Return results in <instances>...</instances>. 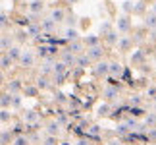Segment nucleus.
Here are the masks:
<instances>
[{
  "mask_svg": "<svg viewBox=\"0 0 156 145\" xmlns=\"http://www.w3.org/2000/svg\"><path fill=\"white\" fill-rule=\"evenodd\" d=\"M87 56L91 58V60H102V56H104V46L102 45H98V46H91V48H87Z\"/></svg>",
  "mask_w": 156,
  "mask_h": 145,
  "instance_id": "obj_1",
  "label": "nucleus"
},
{
  "mask_svg": "<svg viewBox=\"0 0 156 145\" xmlns=\"http://www.w3.org/2000/svg\"><path fill=\"white\" fill-rule=\"evenodd\" d=\"M39 120H41L39 112H35V110H25V112H23V122H25L29 128L35 126V124H39Z\"/></svg>",
  "mask_w": 156,
  "mask_h": 145,
  "instance_id": "obj_2",
  "label": "nucleus"
},
{
  "mask_svg": "<svg viewBox=\"0 0 156 145\" xmlns=\"http://www.w3.org/2000/svg\"><path fill=\"white\" fill-rule=\"evenodd\" d=\"M20 64L23 66V68H31V66L35 64V54L31 50H23L21 58H20Z\"/></svg>",
  "mask_w": 156,
  "mask_h": 145,
  "instance_id": "obj_3",
  "label": "nucleus"
},
{
  "mask_svg": "<svg viewBox=\"0 0 156 145\" xmlns=\"http://www.w3.org/2000/svg\"><path fill=\"white\" fill-rule=\"evenodd\" d=\"M60 62H64L66 66H73V64H77V58H75V54H73V52H69V50H62V54H60Z\"/></svg>",
  "mask_w": 156,
  "mask_h": 145,
  "instance_id": "obj_4",
  "label": "nucleus"
},
{
  "mask_svg": "<svg viewBox=\"0 0 156 145\" xmlns=\"http://www.w3.org/2000/svg\"><path fill=\"white\" fill-rule=\"evenodd\" d=\"M94 74H97V76H106V74H110V62H104V60L97 62V66H94Z\"/></svg>",
  "mask_w": 156,
  "mask_h": 145,
  "instance_id": "obj_5",
  "label": "nucleus"
},
{
  "mask_svg": "<svg viewBox=\"0 0 156 145\" xmlns=\"http://www.w3.org/2000/svg\"><path fill=\"white\" fill-rule=\"evenodd\" d=\"M41 27H43V31L46 35H50L54 29H56V21L52 20V17H46V20H41Z\"/></svg>",
  "mask_w": 156,
  "mask_h": 145,
  "instance_id": "obj_6",
  "label": "nucleus"
},
{
  "mask_svg": "<svg viewBox=\"0 0 156 145\" xmlns=\"http://www.w3.org/2000/svg\"><path fill=\"white\" fill-rule=\"evenodd\" d=\"M102 97L106 101H112L116 99V97H119V87H114V85H108L104 91H102Z\"/></svg>",
  "mask_w": 156,
  "mask_h": 145,
  "instance_id": "obj_7",
  "label": "nucleus"
},
{
  "mask_svg": "<svg viewBox=\"0 0 156 145\" xmlns=\"http://www.w3.org/2000/svg\"><path fill=\"white\" fill-rule=\"evenodd\" d=\"M123 66L122 64H119V62H110V76H114V77H118V80H119V77H122L123 76Z\"/></svg>",
  "mask_w": 156,
  "mask_h": 145,
  "instance_id": "obj_8",
  "label": "nucleus"
},
{
  "mask_svg": "<svg viewBox=\"0 0 156 145\" xmlns=\"http://www.w3.org/2000/svg\"><path fill=\"white\" fill-rule=\"evenodd\" d=\"M129 27H131L129 17H127V16H122V17L118 20V33H127Z\"/></svg>",
  "mask_w": 156,
  "mask_h": 145,
  "instance_id": "obj_9",
  "label": "nucleus"
},
{
  "mask_svg": "<svg viewBox=\"0 0 156 145\" xmlns=\"http://www.w3.org/2000/svg\"><path fill=\"white\" fill-rule=\"evenodd\" d=\"M46 132H48V136H58L60 132H62V124H60L58 120H52V122H48V126H46Z\"/></svg>",
  "mask_w": 156,
  "mask_h": 145,
  "instance_id": "obj_10",
  "label": "nucleus"
},
{
  "mask_svg": "<svg viewBox=\"0 0 156 145\" xmlns=\"http://www.w3.org/2000/svg\"><path fill=\"white\" fill-rule=\"evenodd\" d=\"M50 17L56 23H60V21H64V20H68V17H66V12L62 10V8H54V10H50Z\"/></svg>",
  "mask_w": 156,
  "mask_h": 145,
  "instance_id": "obj_11",
  "label": "nucleus"
},
{
  "mask_svg": "<svg viewBox=\"0 0 156 145\" xmlns=\"http://www.w3.org/2000/svg\"><path fill=\"white\" fill-rule=\"evenodd\" d=\"M83 46H85V43H83V41H73V43L68 45V48H66V50H69V52H73V54H81V52H83Z\"/></svg>",
  "mask_w": 156,
  "mask_h": 145,
  "instance_id": "obj_12",
  "label": "nucleus"
},
{
  "mask_svg": "<svg viewBox=\"0 0 156 145\" xmlns=\"http://www.w3.org/2000/svg\"><path fill=\"white\" fill-rule=\"evenodd\" d=\"M21 54H23V50H21L20 46H12L10 50H8V56H10L12 60H20V58H21Z\"/></svg>",
  "mask_w": 156,
  "mask_h": 145,
  "instance_id": "obj_13",
  "label": "nucleus"
},
{
  "mask_svg": "<svg viewBox=\"0 0 156 145\" xmlns=\"http://www.w3.org/2000/svg\"><path fill=\"white\" fill-rule=\"evenodd\" d=\"M83 43L87 45V48H91V46H98L100 45V37H97V35H91V37H87Z\"/></svg>",
  "mask_w": 156,
  "mask_h": 145,
  "instance_id": "obj_14",
  "label": "nucleus"
},
{
  "mask_svg": "<svg viewBox=\"0 0 156 145\" xmlns=\"http://www.w3.org/2000/svg\"><path fill=\"white\" fill-rule=\"evenodd\" d=\"M68 72V66L64 62H54V76H62Z\"/></svg>",
  "mask_w": 156,
  "mask_h": 145,
  "instance_id": "obj_15",
  "label": "nucleus"
},
{
  "mask_svg": "<svg viewBox=\"0 0 156 145\" xmlns=\"http://www.w3.org/2000/svg\"><path fill=\"white\" fill-rule=\"evenodd\" d=\"M77 37H79V33H77L75 29H71V27H68V29H66V35H64V39H68L69 43H73V41H77Z\"/></svg>",
  "mask_w": 156,
  "mask_h": 145,
  "instance_id": "obj_16",
  "label": "nucleus"
},
{
  "mask_svg": "<svg viewBox=\"0 0 156 145\" xmlns=\"http://www.w3.org/2000/svg\"><path fill=\"white\" fill-rule=\"evenodd\" d=\"M91 62H93V60L89 58L87 54H79V56H77V66H81V68H87Z\"/></svg>",
  "mask_w": 156,
  "mask_h": 145,
  "instance_id": "obj_17",
  "label": "nucleus"
},
{
  "mask_svg": "<svg viewBox=\"0 0 156 145\" xmlns=\"http://www.w3.org/2000/svg\"><path fill=\"white\" fill-rule=\"evenodd\" d=\"M25 31H27L29 35H35V37H39V33L43 31V27H41V23H39V25H37V23H31V25H29Z\"/></svg>",
  "mask_w": 156,
  "mask_h": 145,
  "instance_id": "obj_18",
  "label": "nucleus"
},
{
  "mask_svg": "<svg viewBox=\"0 0 156 145\" xmlns=\"http://www.w3.org/2000/svg\"><path fill=\"white\" fill-rule=\"evenodd\" d=\"M129 114H131L133 118L145 116V108H141V106H129Z\"/></svg>",
  "mask_w": 156,
  "mask_h": 145,
  "instance_id": "obj_19",
  "label": "nucleus"
},
{
  "mask_svg": "<svg viewBox=\"0 0 156 145\" xmlns=\"http://www.w3.org/2000/svg\"><path fill=\"white\" fill-rule=\"evenodd\" d=\"M12 99H14V95H12V93H4L2 99H0V105H2V108H8V105H12Z\"/></svg>",
  "mask_w": 156,
  "mask_h": 145,
  "instance_id": "obj_20",
  "label": "nucleus"
},
{
  "mask_svg": "<svg viewBox=\"0 0 156 145\" xmlns=\"http://www.w3.org/2000/svg\"><path fill=\"white\" fill-rule=\"evenodd\" d=\"M106 41L110 45H116V43H119V35H118V31H110L106 35Z\"/></svg>",
  "mask_w": 156,
  "mask_h": 145,
  "instance_id": "obj_21",
  "label": "nucleus"
},
{
  "mask_svg": "<svg viewBox=\"0 0 156 145\" xmlns=\"http://www.w3.org/2000/svg\"><path fill=\"white\" fill-rule=\"evenodd\" d=\"M48 85H50V83H48V77H46V76H39L37 77V87L39 89H46Z\"/></svg>",
  "mask_w": 156,
  "mask_h": 145,
  "instance_id": "obj_22",
  "label": "nucleus"
},
{
  "mask_svg": "<svg viewBox=\"0 0 156 145\" xmlns=\"http://www.w3.org/2000/svg\"><path fill=\"white\" fill-rule=\"evenodd\" d=\"M12 136H14V132H8V130H2V145H8L12 141Z\"/></svg>",
  "mask_w": 156,
  "mask_h": 145,
  "instance_id": "obj_23",
  "label": "nucleus"
},
{
  "mask_svg": "<svg viewBox=\"0 0 156 145\" xmlns=\"http://www.w3.org/2000/svg\"><path fill=\"white\" fill-rule=\"evenodd\" d=\"M0 46H2L4 54H8V48H12V41H10V39L4 35V37H2V43H0Z\"/></svg>",
  "mask_w": 156,
  "mask_h": 145,
  "instance_id": "obj_24",
  "label": "nucleus"
},
{
  "mask_svg": "<svg viewBox=\"0 0 156 145\" xmlns=\"http://www.w3.org/2000/svg\"><path fill=\"white\" fill-rule=\"evenodd\" d=\"M20 89H21V83H20V80H14V81L10 83V93H12V95H16L17 91H20Z\"/></svg>",
  "mask_w": 156,
  "mask_h": 145,
  "instance_id": "obj_25",
  "label": "nucleus"
},
{
  "mask_svg": "<svg viewBox=\"0 0 156 145\" xmlns=\"http://www.w3.org/2000/svg\"><path fill=\"white\" fill-rule=\"evenodd\" d=\"M29 8H31V12H33V14H39V12L43 10V2L35 0V2H31V6H29Z\"/></svg>",
  "mask_w": 156,
  "mask_h": 145,
  "instance_id": "obj_26",
  "label": "nucleus"
},
{
  "mask_svg": "<svg viewBox=\"0 0 156 145\" xmlns=\"http://www.w3.org/2000/svg\"><path fill=\"white\" fill-rule=\"evenodd\" d=\"M12 62H14V60H12L8 54H2V60H0V64H2V68H4V70H6V68H10Z\"/></svg>",
  "mask_w": 156,
  "mask_h": 145,
  "instance_id": "obj_27",
  "label": "nucleus"
},
{
  "mask_svg": "<svg viewBox=\"0 0 156 145\" xmlns=\"http://www.w3.org/2000/svg\"><path fill=\"white\" fill-rule=\"evenodd\" d=\"M37 54H39V56H43V58H48V56H50L48 46H43V45H41V46L37 48Z\"/></svg>",
  "mask_w": 156,
  "mask_h": 145,
  "instance_id": "obj_28",
  "label": "nucleus"
},
{
  "mask_svg": "<svg viewBox=\"0 0 156 145\" xmlns=\"http://www.w3.org/2000/svg\"><path fill=\"white\" fill-rule=\"evenodd\" d=\"M12 145H29V137L20 136V137H16V139H14V143H12Z\"/></svg>",
  "mask_w": 156,
  "mask_h": 145,
  "instance_id": "obj_29",
  "label": "nucleus"
},
{
  "mask_svg": "<svg viewBox=\"0 0 156 145\" xmlns=\"http://www.w3.org/2000/svg\"><path fill=\"white\" fill-rule=\"evenodd\" d=\"M129 45H131V41H129L127 37H125V39H122V41L118 43V48H119V50H127Z\"/></svg>",
  "mask_w": 156,
  "mask_h": 145,
  "instance_id": "obj_30",
  "label": "nucleus"
},
{
  "mask_svg": "<svg viewBox=\"0 0 156 145\" xmlns=\"http://www.w3.org/2000/svg\"><path fill=\"white\" fill-rule=\"evenodd\" d=\"M108 112H110V105H108V102H104V105L98 106V116H106Z\"/></svg>",
  "mask_w": 156,
  "mask_h": 145,
  "instance_id": "obj_31",
  "label": "nucleus"
},
{
  "mask_svg": "<svg viewBox=\"0 0 156 145\" xmlns=\"http://www.w3.org/2000/svg\"><path fill=\"white\" fill-rule=\"evenodd\" d=\"M23 91H25V95H27V97H37L39 87H37V85H35V87H25Z\"/></svg>",
  "mask_w": 156,
  "mask_h": 145,
  "instance_id": "obj_32",
  "label": "nucleus"
},
{
  "mask_svg": "<svg viewBox=\"0 0 156 145\" xmlns=\"http://www.w3.org/2000/svg\"><path fill=\"white\" fill-rule=\"evenodd\" d=\"M127 130H129L127 124H119L118 128H116V134H118V136H125V134H127Z\"/></svg>",
  "mask_w": 156,
  "mask_h": 145,
  "instance_id": "obj_33",
  "label": "nucleus"
},
{
  "mask_svg": "<svg viewBox=\"0 0 156 145\" xmlns=\"http://www.w3.org/2000/svg\"><path fill=\"white\" fill-rule=\"evenodd\" d=\"M145 122H147V126H154L156 124V114H147Z\"/></svg>",
  "mask_w": 156,
  "mask_h": 145,
  "instance_id": "obj_34",
  "label": "nucleus"
},
{
  "mask_svg": "<svg viewBox=\"0 0 156 145\" xmlns=\"http://www.w3.org/2000/svg\"><path fill=\"white\" fill-rule=\"evenodd\" d=\"M147 25H148V27H156V14L147 16Z\"/></svg>",
  "mask_w": 156,
  "mask_h": 145,
  "instance_id": "obj_35",
  "label": "nucleus"
},
{
  "mask_svg": "<svg viewBox=\"0 0 156 145\" xmlns=\"http://www.w3.org/2000/svg\"><path fill=\"white\" fill-rule=\"evenodd\" d=\"M27 130H29V128H23V124H17V126H16V128L12 130V132H14V134H17V137H20V136L23 134V132H27Z\"/></svg>",
  "mask_w": 156,
  "mask_h": 145,
  "instance_id": "obj_36",
  "label": "nucleus"
},
{
  "mask_svg": "<svg viewBox=\"0 0 156 145\" xmlns=\"http://www.w3.org/2000/svg\"><path fill=\"white\" fill-rule=\"evenodd\" d=\"M31 17H20V20H17V23H20V25H25V27H29L31 25Z\"/></svg>",
  "mask_w": 156,
  "mask_h": 145,
  "instance_id": "obj_37",
  "label": "nucleus"
},
{
  "mask_svg": "<svg viewBox=\"0 0 156 145\" xmlns=\"http://www.w3.org/2000/svg\"><path fill=\"white\" fill-rule=\"evenodd\" d=\"M56 143H58L56 136H48V137H46V139H44V143H43V145H56Z\"/></svg>",
  "mask_w": 156,
  "mask_h": 145,
  "instance_id": "obj_38",
  "label": "nucleus"
},
{
  "mask_svg": "<svg viewBox=\"0 0 156 145\" xmlns=\"http://www.w3.org/2000/svg\"><path fill=\"white\" fill-rule=\"evenodd\" d=\"M122 77L129 83V85H133V81H131V72H129V68H125V72H123V76H122Z\"/></svg>",
  "mask_w": 156,
  "mask_h": 145,
  "instance_id": "obj_39",
  "label": "nucleus"
},
{
  "mask_svg": "<svg viewBox=\"0 0 156 145\" xmlns=\"http://www.w3.org/2000/svg\"><path fill=\"white\" fill-rule=\"evenodd\" d=\"M0 118H2V122H8V118H10L8 108H2V110H0Z\"/></svg>",
  "mask_w": 156,
  "mask_h": 145,
  "instance_id": "obj_40",
  "label": "nucleus"
},
{
  "mask_svg": "<svg viewBox=\"0 0 156 145\" xmlns=\"http://www.w3.org/2000/svg\"><path fill=\"white\" fill-rule=\"evenodd\" d=\"M108 83H110V85H114V87H119V80H118V77H114V76L108 77Z\"/></svg>",
  "mask_w": 156,
  "mask_h": 145,
  "instance_id": "obj_41",
  "label": "nucleus"
},
{
  "mask_svg": "<svg viewBox=\"0 0 156 145\" xmlns=\"http://www.w3.org/2000/svg\"><path fill=\"white\" fill-rule=\"evenodd\" d=\"M12 105H14V106H21V97H20V95H14V99H12Z\"/></svg>",
  "mask_w": 156,
  "mask_h": 145,
  "instance_id": "obj_42",
  "label": "nucleus"
},
{
  "mask_svg": "<svg viewBox=\"0 0 156 145\" xmlns=\"http://www.w3.org/2000/svg\"><path fill=\"white\" fill-rule=\"evenodd\" d=\"M129 102H131V106H137V105H141V97H131V99H129Z\"/></svg>",
  "mask_w": 156,
  "mask_h": 145,
  "instance_id": "obj_43",
  "label": "nucleus"
},
{
  "mask_svg": "<svg viewBox=\"0 0 156 145\" xmlns=\"http://www.w3.org/2000/svg\"><path fill=\"white\" fill-rule=\"evenodd\" d=\"M56 101L60 102V105H64V102H66V95L64 93H56Z\"/></svg>",
  "mask_w": 156,
  "mask_h": 145,
  "instance_id": "obj_44",
  "label": "nucleus"
},
{
  "mask_svg": "<svg viewBox=\"0 0 156 145\" xmlns=\"http://www.w3.org/2000/svg\"><path fill=\"white\" fill-rule=\"evenodd\" d=\"M131 60H133V62H141V60H143V54L141 52H135L133 56H131Z\"/></svg>",
  "mask_w": 156,
  "mask_h": 145,
  "instance_id": "obj_45",
  "label": "nucleus"
},
{
  "mask_svg": "<svg viewBox=\"0 0 156 145\" xmlns=\"http://www.w3.org/2000/svg\"><path fill=\"white\" fill-rule=\"evenodd\" d=\"M8 25V16H6V12H2V27Z\"/></svg>",
  "mask_w": 156,
  "mask_h": 145,
  "instance_id": "obj_46",
  "label": "nucleus"
},
{
  "mask_svg": "<svg viewBox=\"0 0 156 145\" xmlns=\"http://www.w3.org/2000/svg\"><path fill=\"white\" fill-rule=\"evenodd\" d=\"M48 52H50V56H54L58 52V46H48Z\"/></svg>",
  "mask_w": 156,
  "mask_h": 145,
  "instance_id": "obj_47",
  "label": "nucleus"
},
{
  "mask_svg": "<svg viewBox=\"0 0 156 145\" xmlns=\"http://www.w3.org/2000/svg\"><path fill=\"white\" fill-rule=\"evenodd\" d=\"M148 95H151V97H154V95H156V89H148Z\"/></svg>",
  "mask_w": 156,
  "mask_h": 145,
  "instance_id": "obj_48",
  "label": "nucleus"
},
{
  "mask_svg": "<svg viewBox=\"0 0 156 145\" xmlns=\"http://www.w3.org/2000/svg\"><path fill=\"white\" fill-rule=\"evenodd\" d=\"M62 145H71V143L69 141H62Z\"/></svg>",
  "mask_w": 156,
  "mask_h": 145,
  "instance_id": "obj_49",
  "label": "nucleus"
},
{
  "mask_svg": "<svg viewBox=\"0 0 156 145\" xmlns=\"http://www.w3.org/2000/svg\"><path fill=\"white\" fill-rule=\"evenodd\" d=\"M152 10H154V14H156V4H152Z\"/></svg>",
  "mask_w": 156,
  "mask_h": 145,
  "instance_id": "obj_50",
  "label": "nucleus"
},
{
  "mask_svg": "<svg viewBox=\"0 0 156 145\" xmlns=\"http://www.w3.org/2000/svg\"><path fill=\"white\" fill-rule=\"evenodd\" d=\"M154 110H156V101H154Z\"/></svg>",
  "mask_w": 156,
  "mask_h": 145,
  "instance_id": "obj_51",
  "label": "nucleus"
}]
</instances>
